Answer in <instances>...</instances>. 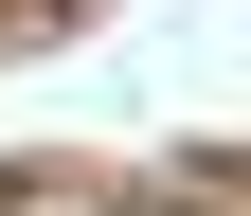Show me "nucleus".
<instances>
[{"label": "nucleus", "mask_w": 251, "mask_h": 216, "mask_svg": "<svg viewBox=\"0 0 251 216\" xmlns=\"http://www.w3.org/2000/svg\"><path fill=\"white\" fill-rule=\"evenodd\" d=\"M126 216H198V198H126Z\"/></svg>", "instance_id": "nucleus-1"}, {"label": "nucleus", "mask_w": 251, "mask_h": 216, "mask_svg": "<svg viewBox=\"0 0 251 216\" xmlns=\"http://www.w3.org/2000/svg\"><path fill=\"white\" fill-rule=\"evenodd\" d=\"M0 198H18V180H0Z\"/></svg>", "instance_id": "nucleus-2"}]
</instances>
